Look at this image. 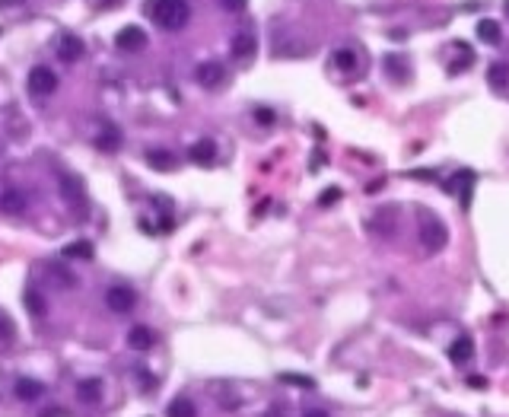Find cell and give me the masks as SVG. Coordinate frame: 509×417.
<instances>
[{
    "label": "cell",
    "instance_id": "484cf974",
    "mask_svg": "<svg viewBox=\"0 0 509 417\" xmlns=\"http://www.w3.org/2000/svg\"><path fill=\"white\" fill-rule=\"evenodd\" d=\"M16 328H13V319H10L3 309H0V341H13Z\"/></svg>",
    "mask_w": 509,
    "mask_h": 417
},
{
    "label": "cell",
    "instance_id": "52a82bcc",
    "mask_svg": "<svg viewBox=\"0 0 509 417\" xmlns=\"http://www.w3.org/2000/svg\"><path fill=\"white\" fill-rule=\"evenodd\" d=\"M115 45H118V51H127V55L143 51V48H147V32H143L141 26H125V29L115 35Z\"/></svg>",
    "mask_w": 509,
    "mask_h": 417
},
{
    "label": "cell",
    "instance_id": "cb8c5ba5",
    "mask_svg": "<svg viewBox=\"0 0 509 417\" xmlns=\"http://www.w3.org/2000/svg\"><path fill=\"white\" fill-rule=\"evenodd\" d=\"M166 417H197V408L188 398H175V402L169 405V411H166Z\"/></svg>",
    "mask_w": 509,
    "mask_h": 417
},
{
    "label": "cell",
    "instance_id": "5b68a950",
    "mask_svg": "<svg viewBox=\"0 0 509 417\" xmlns=\"http://www.w3.org/2000/svg\"><path fill=\"white\" fill-rule=\"evenodd\" d=\"M195 80L201 83L204 89H217L223 80H226V67L220 61H201L195 67Z\"/></svg>",
    "mask_w": 509,
    "mask_h": 417
},
{
    "label": "cell",
    "instance_id": "e575fe53",
    "mask_svg": "<svg viewBox=\"0 0 509 417\" xmlns=\"http://www.w3.org/2000/svg\"><path fill=\"white\" fill-rule=\"evenodd\" d=\"M506 10H509V0H506Z\"/></svg>",
    "mask_w": 509,
    "mask_h": 417
},
{
    "label": "cell",
    "instance_id": "5bb4252c",
    "mask_svg": "<svg viewBox=\"0 0 509 417\" xmlns=\"http://www.w3.org/2000/svg\"><path fill=\"white\" fill-rule=\"evenodd\" d=\"M77 398L87 405L102 402V379H80L77 382Z\"/></svg>",
    "mask_w": 509,
    "mask_h": 417
},
{
    "label": "cell",
    "instance_id": "7402d4cb",
    "mask_svg": "<svg viewBox=\"0 0 509 417\" xmlns=\"http://www.w3.org/2000/svg\"><path fill=\"white\" fill-rule=\"evenodd\" d=\"M147 163L153 166V169H159V172H169V169H175V157L169 153V150H150V153H147Z\"/></svg>",
    "mask_w": 509,
    "mask_h": 417
},
{
    "label": "cell",
    "instance_id": "4316f807",
    "mask_svg": "<svg viewBox=\"0 0 509 417\" xmlns=\"http://www.w3.org/2000/svg\"><path fill=\"white\" fill-rule=\"evenodd\" d=\"M220 7L226 10V13H239V10L245 7V3H249V0H217Z\"/></svg>",
    "mask_w": 509,
    "mask_h": 417
},
{
    "label": "cell",
    "instance_id": "e0dca14e",
    "mask_svg": "<svg viewBox=\"0 0 509 417\" xmlns=\"http://www.w3.org/2000/svg\"><path fill=\"white\" fill-rule=\"evenodd\" d=\"M23 303H26V309H29L35 319H45V312H48V303H45V296H42L35 287H26V293H23Z\"/></svg>",
    "mask_w": 509,
    "mask_h": 417
},
{
    "label": "cell",
    "instance_id": "3957f363",
    "mask_svg": "<svg viewBox=\"0 0 509 417\" xmlns=\"http://www.w3.org/2000/svg\"><path fill=\"white\" fill-rule=\"evenodd\" d=\"M55 89H57V73L51 71V67H42V64L39 67H32L29 71V93L32 96H39L42 99V96H51Z\"/></svg>",
    "mask_w": 509,
    "mask_h": 417
},
{
    "label": "cell",
    "instance_id": "2e32d148",
    "mask_svg": "<svg viewBox=\"0 0 509 417\" xmlns=\"http://www.w3.org/2000/svg\"><path fill=\"white\" fill-rule=\"evenodd\" d=\"M471 357H474V344H471V338H455L452 344H449V360L452 363H468Z\"/></svg>",
    "mask_w": 509,
    "mask_h": 417
},
{
    "label": "cell",
    "instance_id": "ba28073f",
    "mask_svg": "<svg viewBox=\"0 0 509 417\" xmlns=\"http://www.w3.org/2000/svg\"><path fill=\"white\" fill-rule=\"evenodd\" d=\"M331 64H334V71L344 73V77H357V73H360V55H357L353 48H337L334 55H331Z\"/></svg>",
    "mask_w": 509,
    "mask_h": 417
},
{
    "label": "cell",
    "instance_id": "836d02e7",
    "mask_svg": "<svg viewBox=\"0 0 509 417\" xmlns=\"http://www.w3.org/2000/svg\"><path fill=\"white\" fill-rule=\"evenodd\" d=\"M7 3H19V0H0V7H7Z\"/></svg>",
    "mask_w": 509,
    "mask_h": 417
},
{
    "label": "cell",
    "instance_id": "4dcf8cb0",
    "mask_svg": "<svg viewBox=\"0 0 509 417\" xmlns=\"http://www.w3.org/2000/svg\"><path fill=\"white\" fill-rule=\"evenodd\" d=\"M303 417H328V411H321V408H309V411H303Z\"/></svg>",
    "mask_w": 509,
    "mask_h": 417
},
{
    "label": "cell",
    "instance_id": "d6986e66",
    "mask_svg": "<svg viewBox=\"0 0 509 417\" xmlns=\"http://www.w3.org/2000/svg\"><path fill=\"white\" fill-rule=\"evenodd\" d=\"M96 147L102 150V153H115L118 147H121V131L118 127H102V134L96 137Z\"/></svg>",
    "mask_w": 509,
    "mask_h": 417
},
{
    "label": "cell",
    "instance_id": "d6a6232c",
    "mask_svg": "<svg viewBox=\"0 0 509 417\" xmlns=\"http://www.w3.org/2000/svg\"><path fill=\"white\" fill-rule=\"evenodd\" d=\"M265 417H283V408H280V405H274V408L267 411V414H265Z\"/></svg>",
    "mask_w": 509,
    "mask_h": 417
},
{
    "label": "cell",
    "instance_id": "7a4b0ae2",
    "mask_svg": "<svg viewBox=\"0 0 509 417\" xmlns=\"http://www.w3.org/2000/svg\"><path fill=\"white\" fill-rule=\"evenodd\" d=\"M417 236H420V245L427 249V252H443L449 242V229L446 223L439 220V217H433L430 211H420V227H417Z\"/></svg>",
    "mask_w": 509,
    "mask_h": 417
},
{
    "label": "cell",
    "instance_id": "30bf717a",
    "mask_svg": "<svg viewBox=\"0 0 509 417\" xmlns=\"http://www.w3.org/2000/svg\"><path fill=\"white\" fill-rule=\"evenodd\" d=\"M26 191H19V188H7L3 195H0V211L3 213H10V217H19V213H26Z\"/></svg>",
    "mask_w": 509,
    "mask_h": 417
},
{
    "label": "cell",
    "instance_id": "277c9868",
    "mask_svg": "<svg viewBox=\"0 0 509 417\" xmlns=\"http://www.w3.org/2000/svg\"><path fill=\"white\" fill-rule=\"evenodd\" d=\"M134 303H137V293H134L131 287H125V283H115V287H109V293H105V306L118 315L131 312Z\"/></svg>",
    "mask_w": 509,
    "mask_h": 417
},
{
    "label": "cell",
    "instance_id": "83f0119b",
    "mask_svg": "<svg viewBox=\"0 0 509 417\" xmlns=\"http://www.w3.org/2000/svg\"><path fill=\"white\" fill-rule=\"evenodd\" d=\"M255 121H258V125H274V112L271 109H255Z\"/></svg>",
    "mask_w": 509,
    "mask_h": 417
},
{
    "label": "cell",
    "instance_id": "8fae6325",
    "mask_svg": "<svg viewBox=\"0 0 509 417\" xmlns=\"http://www.w3.org/2000/svg\"><path fill=\"white\" fill-rule=\"evenodd\" d=\"M255 48H258L255 35H251V32H239L233 39V48H229V51H233L235 61H251V57H255Z\"/></svg>",
    "mask_w": 509,
    "mask_h": 417
},
{
    "label": "cell",
    "instance_id": "9c48e42d",
    "mask_svg": "<svg viewBox=\"0 0 509 417\" xmlns=\"http://www.w3.org/2000/svg\"><path fill=\"white\" fill-rule=\"evenodd\" d=\"M188 159H191L195 166H213V159H217V143H213L211 137H204V141L191 143Z\"/></svg>",
    "mask_w": 509,
    "mask_h": 417
},
{
    "label": "cell",
    "instance_id": "4fadbf2b",
    "mask_svg": "<svg viewBox=\"0 0 509 417\" xmlns=\"http://www.w3.org/2000/svg\"><path fill=\"white\" fill-rule=\"evenodd\" d=\"M61 195L71 201V204H83L87 201V195H83V181L77 179V175H67V172H61Z\"/></svg>",
    "mask_w": 509,
    "mask_h": 417
},
{
    "label": "cell",
    "instance_id": "9a60e30c",
    "mask_svg": "<svg viewBox=\"0 0 509 417\" xmlns=\"http://www.w3.org/2000/svg\"><path fill=\"white\" fill-rule=\"evenodd\" d=\"M127 347H131V351H150V347H153V331H150L147 325H134V328L127 331Z\"/></svg>",
    "mask_w": 509,
    "mask_h": 417
},
{
    "label": "cell",
    "instance_id": "603a6c76",
    "mask_svg": "<svg viewBox=\"0 0 509 417\" xmlns=\"http://www.w3.org/2000/svg\"><path fill=\"white\" fill-rule=\"evenodd\" d=\"M64 258H80V261H89V258H93V242H89V239H77V242L64 245Z\"/></svg>",
    "mask_w": 509,
    "mask_h": 417
},
{
    "label": "cell",
    "instance_id": "f546056e",
    "mask_svg": "<svg viewBox=\"0 0 509 417\" xmlns=\"http://www.w3.org/2000/svg\"><path fill=\"white\" fill-rule=\"evenodd\" d=\"M39 417H67V411L64 408H48V411H42Z\"/></svg>",
    "mask_w": 509,
    "mask_h": 417
},
{
    "label": "cell",
    "instance_id": "ac0fdd59",
    "mask_svg": "<svg viewBox=\"0 0 509 417\" xmlns=\"http://www.w3.org/2000/svg\"><path fill=\"white\" fill-rule=\"evenodd\" d=\"M449 188L458 191V197H462V207H468L471 188H474V172H458L452 181H449Z\"/></svg>",
    "mask_w": 509,
    "mask_h": 417
},
{
    "label": "cell",
    "instance_id": "8992f818",
    "mask_svg": "<svg viewBox=\"0 0 509 417\" xmlns=\"http://www.w3.org/2000/svg\"><path fill=\"white\" fill-rule=\"evenodd\" d=\"M57 61H64V64H77L80 57L87 55V45H83V39L80 35H71V32H64L61 39H57Z\"/></svg>",
    "mask_w": 509,
    "mask_h": 417
},
{
    "label": "cell",
    "instance_id": "6da1fadb",
    "mask_svg": "<svg viewBox=\"0 0 509 417\" xmlns=\"http://www.w3.org/2000/svg\"><path fill=\"white\" fill-rule=\"evenodd\" d=\"M147 16L159 29L175 32L188 23L191 7H188V0H147Z\"/></svg>",
    "mask_w": 509,
    "mask_h": 417
},
{
    "label": "cell",
    "instance_id": "44dd1931",
    "mask_svg": "<svg viewBox=\"0 0 509 417\" xmlns=\"http://www.w3.org/2000/svg\"><path fill=\"white\" fill-rule=\"evenodd\" d=\"M487 83L494 89H509V64L500 61V64H490V71H487Z\"/></svg>",
    "mask_w": 509,
    "mask_h": 417
},
{
    "label": "cell",
    "instance_id": "ffe728a7",
    "mask_svg": "<svg viewBox=\"0 0 509 417\" xmlns=\"http://www.w3.org/2000/svg\"><path fill=\"white\" fill-rule=\"evenodd\" d=\"M478 39L487 42V45H500V42H503L500 23H494V19H481V23H478Z\"/></svg>",
    "mask_w": 509,
    "mask_h": 417
},
{
    "label": "cell",
    "instance_id": "d4e9b609",
    "mask_svg": "<svg viewBox=\"0 0 509 417\" xmlns=\"http://www.w3.org/2000/svg\"><path fill=\"white\" fill-rule=\"evenodd\" d=\"M280 382H287V386H299V389H315V382L309 376H303V373H280Z\"/></svg>",
    "mask_w": 509,
    "mask_h": 417
},
{
    "label": "cell",
    "instance_id": "1f68e13d",
    "mask_svg": "<svg viewBox=\"0 0 509 417\" xmlns=\"http://www.w3.org/2000/svg\"><path fill=\"white\" fill-rule=\"evenodd\" d=\"M468 386H474V389H484L487 382H484V376H468Z\"/></svg>",
    "mask_w": 509,
    "mask_h": 417
},
{
    "label": "cell",
    "instance_id": "f1b7e54d",
    "mask_svg": "<svg viewBox=\"0 0 509 417\" xmlns=\"http://www.w3.org/2000/svg\"><path fill=\"white\" fill-rule=\"evenodd\" d=\"M337 197H341V191H337V188H328V191H325V195H321V204L328 207V204H334Z\"/></svg>",
    "mask_w": 509,
    "mask_h": 417
},
{
    "label": "cell",
    "instance_id": "7c38bea8",
    "mask_svg": "<svg viewBox=\"0 0 509 417\" xmlns=\"http://www.w3.org/2000/svg\"><path fill=\"white\" fill-rule=\"evenodd\" d=\"M16 398H19V402H39L42 395H45V386H42L39 379H16Z\"/></svg>",
    "mask_w": 509,
    "mask_h": 417
}]
</instances>
